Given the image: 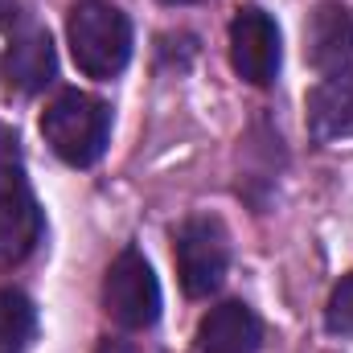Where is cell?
<instances>
[{"mask_svg": "<svg viewBox=\"0 0 353 353\" xmlns=\"http://www.w3.org/2000/svg\"><path fill=\"white\" fill-rule=\"evenodd\" d=\"M41 136L46 144L74 169H87L103 157L107 136H111V111L103 99L87 90H62L46 111H41Z\"/></svg>", "mask_w": 353, "mask_h": 353, "instance_id": "6da1fadb", "label": "cell"}, {"mask_svg": "<svg viewBox=\"0 0 353 353\" xmlns=\"http://www.w3.org/2000/svg\"><path fill=\"white\" fill-rule=\"evenodd\" d=\"M66 37H70V54L79 70L90 79H115L132 58V25L107 0L74 4L66 21Z\"/></svg>", "mask_w": 353, "mask_h": 353, "instance_id": "7a4b0ae2", "label": "cell"}, {"mask_svg": "<svg viewBox=\"0 0 353 353\" xmlns=\"http://www.w3.org/2000/svg\"><path fill=\"white\" fill-rule=\"evenodd\" d=\"M107 316L123 329H152L161 316V283L140 251H119L103 279Z\"/></svg>", "mask_w": 353, "mask_h": 353, "instance_id": "3957f363", "label": "cell"}, {"mask_svg": "<svg viewBox=\"0 0 353 353\" xmlns=\"http://www.w3.org/2000/svg\"><path fill=\"white\" fill-rule=\"evenodd\" d=\"M226 267H230V243L214 218H189L176 230V275L189 296L218 292Z\"/></svg>", "mask_w": 353, "mask_h": 353, "instance_id": "277c9868", "label": "cell"}, {"mask_svg": "<svg viewBox=\"0 0 353 353\" xmlns=\"http://www.w3.org/2000/svg\"><path fill=\"white\" fill-rule=\"evenodd\" d=\"M279 25L263 8H239V17L230 21V62L239 79H247L251 87H271L279 74Z\"/></svg>", "mask_w": 353, "mask_h": 353, "instance_id": "5b68a950", "label": "cell"}, {"mask_svg": "<svg viewBox=\"0 0 353 353\" xmlns=\"http://www.w3.org/2000/svg\"><path fill=\"white\" fill-rule=\"evenodd\" d=\"M304 58L316 74L353 70V12L341 4H321L304 25Z\"/></svg>", "mask_w": 353, "mask_h": 353, "instance_id": "8992f818", "label": "cell"}, {"mask_svg": "<svg viewBox=\"0 0 353 353\" xmlns=\"http://www.w3.org/2000/svg\"><path fill=\"white\" fill-rule=\"evenodd\" d=\"M259 341H263V325L239 300L210 308L197 325V350L201 353H255Z\"/></svg>", "mask_w": 353, "mask_h": 353, "instance_id": "52a82bcc", "label": "cell"}, {"mask_svg": "<svg viewBox=\"0 0 353 353\" xmlns=\"http://www.w3.org/2000/svg\"><path fill=\"white\" fill-rule=\"evenodd\" d=\"M37 239H41V210L33 193L25 185L12 193H0V267L25 263Z\"/></svg>", "mask_w": 353, "mask_h": 353, "instance_id": "ba28073f", "label": "cell"}, {"mask_svg": "<svg viewBox=\"0 0 353 353\" xmlns=\"http://www.w3.org/2000/svg\"><path fill=\"white\" fill-rule=\"evenodd\" d=\"M308 128L316 140H345L353 136V70L329 74L308 94Z\"/></svg>", "mask_w": 353, "mask_h": 353, "instance_id": "9c48e42d", "label": "cell"}, {"mask_svg": "<svg viewBox=\"0 0 353 353\" xmlns=\"http://www.w3.org/2000/svg\"><path fill=\"white\" fill-rule=\"evenodd\" d=\"M54 41H50V33L46 29H25V33H17L12 37V46H8V79H12V87L25 90V94H33V90H41L50 79H54Z\"/></svg>", "mask_w": 353, "mask_h": 353, "instance_id": "30bf717a", "label": "cell"}, {"mask_svg": "<svg viewBox=\"0 0 353 353\" xmlns=\"http://www.w3.org/2000/svg\"><path fill=\"white\" fill-rule=\"evenodd\" d=\"M37 337V308L25 292L0 288V353H29Z\"/></svg>", "mask_w": 353, "mask_h": 353, "instance_id": "8fae6325", "label": "cell"}, {"mask_svg": "<svg viewBox=\"0 0 353 353\" xmlns=\"http://www.w3.org/2000/svg\"><path fill=\"white\" fill-rule=\"evenodd\" d=\"M325 325L333 337H353V275H345L333 296H329V308H325Z\"/></svg>", "mask_w": 353, "mask_h": 353, "instance_id": "7c38bea8", "label": "cell"}, {"mask_svg": "<svg viewBox=\"0 0 353 353\" xmlns=\"http://www.w3.org/2000/svg\"><path fill=\"white\" fill-rule=\"evenodd\" d=\"M21 189V144L12 136V128L0 123V193Z\"/></svg>", "mask_w": 353, "mask_h": 353, "instance_id": "4fadbf2b", "label": "cell"}, {"mask_svg": "<svg viewBox=\"0 0 353 353\" xmlns=\"http://www.w3.org/2000/svg\"><path fill=\"white\" fill-rule=\"evenodd\" d=\"M99 353H140V350H132V345H123V341H103Z\"/></svg>", "mask_w": 353, "mask_h": 353, "instance_id": "5bb4252c", "label": "cell"}, {"mask_svg": "<svg viewBox=\"0 0 353 353\" xmlns=\"http://www.w3.org/2000/svg\"><path fill=\"white\" fill-rule=\"evenodd\" d=\"M165 4H193V0H165Z\"/></svg>", "mask_w": 353, "mask_h": 353, "instance_id": "9a60e30c", "label": "cell"}]
</instances>
